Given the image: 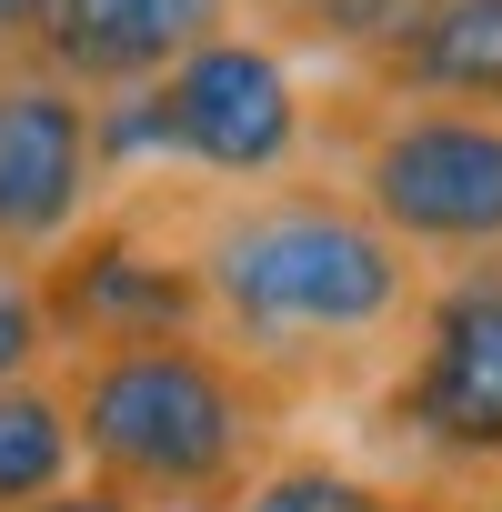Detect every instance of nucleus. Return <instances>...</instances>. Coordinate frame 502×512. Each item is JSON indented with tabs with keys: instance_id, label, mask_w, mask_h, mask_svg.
<instances>
[{
	"instance_id": "f257e3e1",
	"label": "nucleus",
	"mask_w": 502,
	"mask_h": 512,
	"mask_svg": "<svg viewBox=\"0 0 502 512\" xmlns=\"http://www.w3.org/2000/svg\"><path fill=\"white\" fill-rule=\"evenodd\" d=\"M191 272L211 292V342H231L292 402V372L312 362H372L392 332H412L422 262L332 181H272L201 221Z\"/></svg>"
},
{
	"instance_id": "f03ea898",
	"label": "nucleus",
	"mask_w": 502,
	"mask_h": 512,
	"mask_svg": "<svg viewBox=\"0 0 502 512\" xmlns=\"http://www.w3.org/2000/svg\"><path fill=\"white\" fill-rule=\"evenodd\" d=\"M51 382L71 402L81 472L151 512H231L241 482L282 452V392L211 332L61 352Z\"/></svg>"
},
{
	"instance_id": "7ed1b4c3",
	"label": "nucleus",
	"mask_w": 502,
	"mask_h": 512,
	"mask_svg": "<svg viewBox=\"0 0 502 512\" xmlns=\"http://www.w3.org/2000/svg\"><path fill=\"white\" fill-rule=\"evenodd\" d=\"M91 111H101V181L131 161H181V171L231 181V191H272V181H302V151H312L302 71L251 21L201 41L191 61H171L151 91L91 101Z\"/></svg>"
},
{
	"instance_id": "20e7f679",
	"label": "nucleus",
	"mask_w": 502,
	"mask_h": 512,
	"mask_svg": "<svg viewBox=\"0 0 502 512\" xmlns=\"http://www.w3.org/2000/svg\"><path fill=\"white\" fill-rule=\"evenodd\" d=\"M342 191L412 251V262H502V111L372 101L352 131Z\"/></svg>"
},
{
	"instance_id": "39448f33",
	"label": "nucleus",
	"mask_w": 502,
	"mask_h": 512,
	"mask_svg": "<svg viewBox=\"0 0 502 512\" xmlns=\"http://www.w3.org/2000/svg\"><path fill=\"white\" fill-rule=\"evenodd\" d=\"M382 422L432 462H472V472L502 462V262H452L422 282Z\"/></svg>"
},
{
	"instance_id": "423d86ee",
	"label": "nucleus",
	"mask_w": 502,
	"mask_h": 512,
	"mask_svg": "<svg viewBox=\"0 0 502 512\" xmlns=\"http://www.w3.org/2000/svg\"><path fill=\"white\" fill-rule=\"evenodd\" d=\"M41 312H51V352H111V342L211 332V292L191 272V251L151 241L131 211H91L41 262Z\"/></svg>"
},
{
	"instance_id": "0eeeda50",
	"label": "nucleus",
	"mask_w": 502,
	"mask_h": 512,
	"mask_svg": "<svg viewBox=\"0 0 502 512\" xmlns=\"http://www.w3.org/2000/svg\"><path fill=\"white\" fill-rule=\"evenodd\" d=\"M101 191V111L31 61H0V262L41 272Z\"/></svg>"
},
{
	"instance_id": "6e6552de",
	"label": "nucleus",
	"mask_w": 502,
	"mask_h": 512,
	"mask_svg": "<svg viewBox=\"0 0 502 512\" xmlns=\"http://www.w3.org/2000/svg\"><path fill=\"white\" fill-rule=\"evenodd\" d=\"M221 31H241V0H41L21 61L81 101H131Z\"/></svg>"
},
{
	"instance_id": "1a4fd4ad",
	"label": "nucleus",
	"mask_w": 502,
	"mask_h": 512,
	"mask_svg": "<svg viewBox=\"0 0 502 512\" xmlns=\"http://www.w3.org/2000/svg\"><path fill=\"white\" fill-rule=\"evenodd\" d=\"M372 101L502 111V0H412L402 31L362 61Z\"/></svg>"
},
{
	"instance_id": "9d476101",
	"label": "nucleus",
	"mask_w": 502,
	"mask_h": 512,
	"mask_svg": "<svg viewBox=\"0 0 502 512\" xmlns=\"http://www.w3.org/2000/svg\"><path fill=\"white\" fill-rule=\"evenodd\" d=\"M81 482V442H71V402L51 372L0 382V512H31L51 492Z\"/></svg>"
},
{
	"instance_id": "9b49d317",
	"label": "nucleus",
	"mask_w": 502,
	"mask_h": 512,
	"mask_svg": "<svg viewBox=\"0 0 502 512\" xmlns=\"http://www.w3.org/2000/svg\"><path fill=\"white\" fill-rule=\"evenodd\" d=\"M231 512H452L442 492H412V482H382L342 452H272L262 472L241 482Z\"/></svg>"
},
{
	"instance_id": "f8f14e48",
	"label": "nucleus",
	"mask_w": 502,
	"mask_h": 512,
	"mask_svg": "<svg viewBox=\"0 0 502 512\" xmlns=\"http://www.w3.org/2000/svg\"><path fill=\"white\" fill-rule=\"evenodd\" d=\"M51 312H41V272L31 262H0V382H31L51 372Z\"/></svg>"
},
{
	"instance_id": "ddd939ff",
	"label": "nucleus",
	"mask_w": 502,
	"mask_h": 512,
	"mask_svg": "<svg viewBox=\"0 0 502 512\" xmlns=\"http://www.w3.org/2000/svg\"><path fill=\"white\" fill-rule=\"evenodd\" d=\"M31 512H151V502H131V492H111V482H71V492H51V502H31Z\"/></svg>"
},
{
	"instance_id": "4468645a",
	"label": "nucleus",
	"mask_w": 502,
	"mask_h": 512,
	"mask_svg": "<svg viewBox=\"0 0 502 512\" xmlns=\"http://www.w3.org/2000/svg\"><path fill=\"white\" fill-rule=\"evenodd\" d=\"M31 31H41V0H0V61H21Z\"/></svg>"
},
{
	"instance_id": "2eb2a0df",
	"label": "nucleus",
	"mask_w": 502,
	"mask_h": 512,
	"mask_svg": "<svg viewBox=\"0 0 502 512\" xmlns=\"http://www.w3.org/2000/svg\"><path fill=\"white\" fill-rule=\"evenodd\" d=\"M251 11H262V21H282V31H312L332 0H251Z\"/></svg>"
}]
</instances>
